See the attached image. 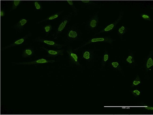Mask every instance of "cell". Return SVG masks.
I'll list each match as a JSON object with an SVG mask.
<instances>
[{"label":"cell","instance_id":"obj_14","mask_svg":"<svg viewBox=\"0 0 153 115\" xmlns=\"http://www.w3.org/2000/svg\"><path fill=\"white\" fill-rule=\"evenodd\" d=\"M63 11H62L58 12L54 14L48 16V17L43 19L42 20L40 21L37 23L39 24L40 23L42 22L48 20H54L57 18L62 13H63Z\"/></svg>","mask_w":153,"mask_h":115},{"label":"cell","instance_id":"obj_9","mask_svg":"<svg viewBox=\"0 0 153 115\" xmlns=\"http://www.w3.org/2000/svg\"><path fill=\"white\" fill-rule=\"evenodd\" d=\"M42 48L46 52L48 57H54L58 56H62L64 54V50H53L49 49L43 47Z\"/></svg>","mask_w":153,"mask_h":115},{"label":"cell","instance_id":"obj_1","mask_svg":"<svg viewBox=\"0 0 153 115\" xmlns=\"http://www.w3.org/2000/svg\"><path fill=\"white\" fill-rule=\"evenodd\" d=\"M72 15V13L70 12L62 18L53 35L54 39H56L58 38L70 22Z\"/></svg>","mask_w":153,"mask_h":115},{"label":"cell","instance_id":"obj_7","mask_svg":"<svg viewBox=\"0 0 153 115\" xmlns=\"http://www.w3.org/2000/svg\"><path fill=\"white\" fill-rule=\"evenodd\" d=\"M66 51L70 61L77 65H80L78 56L76 53L73 52L72 49L69 47L67 48Z\"/></svg>","mask_w":153,"mask_h":115},{"label":"cell","instance_id":"obj_29","mask_svg":"<svg viewBox=\"0 0 153 115\" xmlns=\"http://www.w3.org/2000/svg\"><path fill=\"white\" fill-rule=\"evenodd\" d=\"M0 15L1 17H3L5 15V13L3 10H1L0 11Z\"/></svg>","mask_w":153,"mask_h":115},{"label":"cell","instance_id":"obj_25","mask_svg":"<svg viewBox=\"0 0 153 115\" xmlns=\"http://www.w3.org/2000/svg\"><path fill=\"white\" fill-rule=\"evenodd\" d=\"M111 65L112 67L115 69H118L119 67V63L117 61H113L111 63Z\"/></svg>","mask_w":153,"mask_h":115},{"label":"cell","instance_id":"obj_3","mask_svg":"<svg viewBox=\"0 0 153 115\" xmlns=\"http://www.w3.org/2000/svg\"><path fill=\"white\" fill-rule=\"evenodd\" d=\"M80 36V32L77 27L75 25L72 26L68 30L66 34L67 39L70 41L77 40Z\"/></svg>","mask_w":153,"mask_h":115},{"label":"cell","instance_id":"obj_20","mask_svg":"<svg viewBox=\"0 0 153 115\" xmlns=\"http://www.w3.org/2000/svg\"><path fill=\"white\" fill-rule=\"evenodd\" d=\"M126 61L130 64H133L135 61L133 55L131 54L129 55L126 59Z\"/></svg>","mask_w":153,"mask_h":115},{"label":"cell","instance_id":"obj_2","mask_svg":"<svg viewBox=\"0 0 153 115\" xmlns=\"http://www.w3.org/2000/svg\"><path fill=\"white\" fill-rule=\"evenodd\" d=\"M114 41L112 38L109 37H97L92 38L89 39L88 41L80 47L74 49L75 50H77L85 46L92 43L100 42H105L111 44Z\"/></svg>","mask_w":153,"mask_h":115},{"label":"cell","instance_id":"obj_12","mask_svg":"<svg viewBox=\"0 0 153 115\" xmlns=\"http://www.w3.org/2000/svg\"><path fill=\"white\" fill-rule=\"evenodd\" d=\"M27 20L24 18L21 19L14 26L16 31H20L22 30L27 22Z\"/></svg>","mask_w":153,"mask_h":115},{"label":"cell","instance_id":"obj_19","mask_svg":"<svg viewBox=\"0 0 153 115\" xmlns=\"http://www.w3.org/2000/svg\"><path fill=\"white\" fill-rule=\"evenodd\" d=\"M127 28L125 26H121L118 29V33L120 35H123L127 31Z\"/></svg>","mask_w":153,"mask_h":115},{"label":"cell","instance_id":"obj_6","mask_svg":"<svg viewBox=\"0 0 153 115\" xmlns=\"http://www.w3.org/2000/svg\"><path fill=\"white\" fill-rule=\"evenodd\" d=\"M99 16L96 13L92 15L88 21L86 27L90 30H93L97 26L99 22Z\"/></svg>","mask_w":153,"mask_h":115},{"label":"cell","instance_id":"obj_5","mask_svg":"<svg viewBox=\"0 0 153 115\" xmlns=\"http://www.w3.org/2000/svg\"><path fill=\"white\" fill-rule=\"evenodd\" d=\"M33 40L36 42H41L49 46L53 47L58 49L61 48L64 46L63 45L57 43L53 41L44 38L40 37L36 38Z\"/></svg>","mask_w":153,"mask_h":115},{"label":"cell","instance_id":"obj_13","mask_svg":"<svg viewBox=\"0 0 153 115\" xmlns=\"http://www.w3.org/2000/svg\"><path fill=\"white\" fill-rule=\"evenodd\" d=\"M34 53L33 48L29 47L25 49L22 55V58H25L32 56Z\"/></svg>","mask_w":153,"mask_h":115},{"label":"cell","instance_id":"obj_17","mask_svg":"<svg viewBox=\"0 0 153 115\" xmlns=\"http://www.w3.org/2000/svg\"><path fill=\"white\" fill-rule=\"evenodd\" d=\"M109 58V55L107 51H105L102 56V65L103 66H105Z\"/></svg>","mask_w":153,"mask_h":115},{"label":"cell","instance_id":"obj_8","mask_svg":"<svg viewBox=\"0 0 153 115\" xmlns=\"http://www.w3.org/2000/svg\"><path fill=\"white\" fill-rule=\"evenodd\" d=\"M31 35V33H29L23 37L14 41L12 43L2 48V50L9 48L14 46L20 45L23 43L27 38Z\"/></svg>","mask_w":153,"mask_h":115},{"label":"cell","instance_id":"obj_21","mask_svg":"<svg viewBox=\"0 0 153 115\" xmlns=\"http://www.w3.org/2000/svg\"><path fill=\"white\" fill-rule=\"evenodd\" d=\"M44 30L46 35H47L52 29L51 25H47L44 27Z\"/></svg>","mask_w":153,"mask_h":115},{"label":"cell","instance_id":"obj_27","mask_svg":"<svg viewBox=\"0 0 153 115\" xmlns=\"http://www.w3.org/2000/svg\"><path fill=\"white\" fill-rule=\"evenodd\" d=\"M132 93L135 96H137L139 95L141 93L138 90L136 89L132 91Z\"/></svg>","mask_w":153,"mask_h":115},{"label":"cell","instance_id":"obj_18","mask_svg":"<svg viewBox=\"0 0 153 115\" xmlns=\"http://www.w3.org/2000/svg\"><path fill=\"white\" fill-rule=\"evenodd\" d=\"M67 2L71 8L75 15L77 14L78 10L76 8L73 2L71 0H68Z\"/></svg>","mask_w":153,"mask_h":115},{"label":"cell","instance_id":"obj_10","mask_svg":"<svg viewBox=\"0 0 153 115\" xmlns=\"http://www.w3.org/2000/svg\"><path fill=\"white\" fill-rule=\"evenodd\" d=\"M55 62L54 60H49L44 59L40 58L33 61L18 63V65H31L44 64L47 63H53Z\"/></svg>","mask_w":153,"mask_h":115},{"label":"cell","instance_id":"obj_26","mask_svg":"<svg viewBox=\"0 0 153 115\" xmlns=\"http://www.w3.org/2000/svg\"><path fill=\"white\" fill-rule=\"evenodd\" d=\"M142 17L145 20L151 21L152 20L150 16L148 15L145 14H143L141 15Z\"/></svg>","mask_w":153,"mask_h":115},{"label":"cell","instance_id":"obj_11","mask_svg":"<svg viewBox=\"0 0 153 115\" xmlns=\"http://www.w3.org/2000/svg\"><path fill=\"white\" fill-rule=\"evenodd\" d=\"M94 57V54L93 51L90 50H84L82 53V58L85 60L89 62L93 61Z\"/></svg>","mask_w":153,"mask_h":115},{"label":"cell","instance_id":"obj_16","mask_svg":"<svg viewBox=\"0 0 153 115\" xmlns=\"http://www.w3.org/2000/svg\"><path fill=\"white\" fill-rule=\"evenodd\" d=\"M80 2L90 8H95L97 5V3L95 1L88 0H82L80 1Z\"/></svg>","mask_w":153,"mask_h":115},{"label":"cell","instance_id":"obj_28","mask_svg":"<svg viewBox=\"0 0 153 115\" xmlns=\"http://www.w3.org/2000/svg\"><path fill=\"white\" fill-rule=\"evenodd\" d=\"M145 108V109L148 110H153V107H150L147 106H144Z\"/></svg>","mask_w":153,"mask_h":115},{"label":"cell","instance_id":"obj_15","mask_svg":"<svg viewBox=\"0 0 153 115\" xmlns=\"http://www.w3.org/2000/svg\"><path fill=\"white\" fill-rule=\"evenodd\" d=\"M153 50L150 51L147 57L146 67L148 69H149L153 66Z\"/></svg>","mask_w":153,"mask_h":115},{"label":"cell","instance_id":"obj_24","mask_svg":"<svg viewBox=\"0 0 153 115\" xmlns=\"http://www.w3.org/2000/svg\"><path fill=\"white\" fill-rule=\"evenodd\" d=\"M34 5L36 8L37 10H41L42 9L41 5L37 1L34 2Z\"/></svg>","mask_w":153,"mask_h":115},{"label":"cell","instance_id":"obj_23","mask_svg":"<svg viewBox=\"0 0 153 115\" xmlns=\"http://www.w3.org/2000/svg\"><path fill=\"white\" fill-rule=\"evenodd\" d=\"M141 82L139 76H137L133 81L132 84L133 86H135L140 84Z\"/></svg>","mask_w":153,"mask_h":115},{"label":"cell","instance_id":"obj_4","mask_svg":"<svg viewBox=\"0 0 153 115\" xmlns=\"http://www.w3.org/2000/svg\"><path fill=\"white\" fill-rule=\"evenodd\" d=\"M123 15V12L121 11L118 17L114 22L108 25L95 34H99L104 32H108L112 31L115 28L117 24L122 19Z\"/></svg>","mask_w":153,"mask_h":115},{"label":"cell","instance_id":"obj_22","mask_svg":"<svg viewBox=\"0 0 153 115\" xmlns=\"http://www.w3.org/2000/svg\"><path fill=\"white\" fill-rule=\"evenodd\" d=\"M21 1L20 0H14L13 1L12 9L13 10L16 9L19 5Z\"/></svg>","mask_w":153,"mask_h":115}]
</instances>
